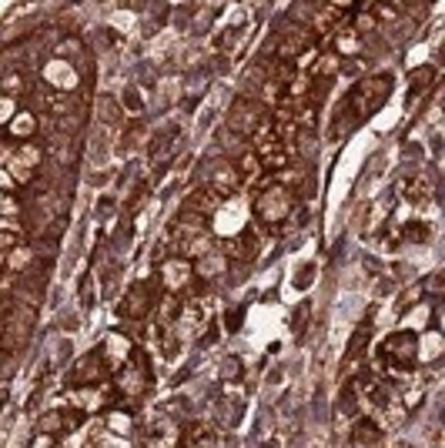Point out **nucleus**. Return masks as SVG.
I'll use <instances>...</instances> for the list:
<instances>
[{"instance_id": "obj_3", "label": "nucleus", "mask_w": 445, "mask_h": 448, "mask_svg": "<svg viewBox=\"0 0 445 448\" xmlns=\"http://www.w3.org/2000/svg\"><path fill=\"white\" fill-rule=\"evenodd\" d=\"M84 411H77V408H47L44 415L37 418V432H44V435H67V432H74V428H81L84 425Z\"/></svg>"}, {"instance_id": "obj_9", "label": "nucleus", "mask_w": 445, "mask_h": 448, "mask_svg": "<svg viewBox=\"0 0 445 448\" xmlns=\"http://www.w3.org/2000/svg\"><path fill=\"white\" fill-rule=\"evenodd\" d=\"M215 408H218V422L225 425V428H235V425L242 422V408H244L242 398H235V401H231V395H225Z\"/></svg>"}, {"instance_id": "obj_5", "label": "nucleus", "mask_w": 445, "mask_h": 448, "mask_svg": "<svg viewBox=\"0 0 445 448\" xmlns=\"http://www.w3.org/2000/svg\"><path fill=\"white\" fill-rule=\"evenodd\" d=\"M107 375H111V365L104 358V351H90L88 358L74 368L71 378H74V385H101Z\"/></svg>"}, {"instance_id": "obj_1", "label": "nucleus", "mask_w": 445, "mask_h": 448, "mask_svg": "<svg viewBox=\"0 0 445 448\" xmlns=\"http://www.w3.org/2000/svg\"><path fill=\"white\" fill-rule=\"evenodd\" d=\"M154 385V372L151 361L144 351H131L121 365L114 368V395L124 398V401H138L151 392Z\"/></svg>"}, {"instance_id": "obj_17", "label": "nucleus", "mask_w": 445, "mask_h": 448, "mask_svg": "<svg viewBox=\"0 0 445 448\" xmlns=\"http://www.w3.org/2000/svg\"><path fill=\"white\" fill-rule=\"evenodd\" d=\"M13 131H17V134H30V131H34V121L27 114H20V121H13Z\"/></svg>"}, {"instance_id": "obj_20", "label": "nucleus", "mask_w": 445, "mask_h": 448, "mask_svg": "<svg viewBox=\"0 0 445 448\" xmlns=\"http://www.w3.org/2000/svg\"><path fill=\"white\" fill-rule=\"evenodd\" d=\"M398 448H408V445H398Z\"/></svg>"}, {"instance_id": "obj_4", "label": "nucleus", "mask_w": 445, "mask_h": 448, "mask_svg": "<svg viewBox=\"0 0 445 448\" xmlns=\"http://www.w3.org/2000/svg\"><path fill=\"white\" fill-rule=\"evenodd\" d=\"M348 438H352V448H379L385 432H381V425L375 422L372 415H355Z\"/></svg>"}, {"instance_id": "obj_2", "label": "nucleus", "mask_w": 445, "mask_h": 448, "mask_svg": "<svg viewBox=\"0 0 445 448\" xmlns=\"http://www.w3.org/2000/svg\"><path fill=\"white\" fill-rule=\"evenodd\" d=\"M381 365L392 375H408L419 368L422 361V341L415 332H388L385 341L379 345Z\"/></svg>"}, {"instance_id": "obj_8", "label": "nucleus", "mask_w": 445, "mask_h": 448, "mask_svg": "<svg viewBox=\"0 0 445 448\" xmlns=\"http://www.w3.org/2000/svg\"><path fill=\"white\" fill-rule=\"evenodd\" d=\"M124 311L127 318H144L148 311H151V298H148V288L144 284H134L131 291H127V298H124Z\"/></svg>"}, {"instance_id": "obj_14", "label": "nucleus", "mask_w": 445, "mask_h": 448, "mask_svg": "<svg viewBox=\"0 0 445 448\" xmlns=\"http://www.w3.org/2000/svg\"><path fill=\"white\" fill-rule=\"evenodd\" d=\"M188 445L191 448H215V432L208 425H194L188 432Z\"/></svg>"}, {"instance_id": "obj_7", "label": "nucleus", "mask_w": 445, "mask_h": 448, "mask_svg": "<svg viewBox=\"0 0 445 448\" xmlns=\"http://www.w3.org/2000/svg\"><path fill=\"white\" fill-rule=\"evenodd\" d=\"M178 445H181L178 422H171L167 415H161V418L148 428V442H144V448H178Z\"/></svg>"}, {"instance_id": "obj_16", "label": "nucleus", "mask_w": 445, "mask_h": 448, "mask_svg": "<svg viewBox=\"0 0 445 448\" xmlns=\"http://www.w3.org/2000/svg\"><path fill=\"white\" fill-rule=\"evenodd\" d=\"M30 448H61V438L57 435H44V432H37V438H34V445Z\"/></svg>"}, {"instance_id": "obj_12", "label": "nucleus", "mask_w": 445, "mask_h": 448, "mask_svg": "<svg viewBox=\"0 0 445 448\" xmlns=\"http://www.w3.org/2000/svg\"><path fill=\"white\" fill-rule=\"evenodd\" d=\"M211 184H215V191L231 194L235 188H238V171H235V167H228V164L215 167V174H211Z\"/></svg>"}, {"instance_id": "obj_15", "label": "nucleus", "mask_w": 445, "mask_h": 448, "mask_svg": "<svg viewBox=\"0 0 445 448\" xmlns=\"http://www.w3.org/2000/svg\"><path fill=\"white\" fill-rule=\"evenodd\" d=\"M238 375H242V361H238V358H225V365H221V378H225V382H235Z\"/></svg>"}, {"instance_id": "obj_19", "label": "nucleus", "mask_w": 445, "mask_h": 448, "mask_svg": "<svg viewBox=\"0 0 445 448\" xmlns=\"http://www.w3.org/2000/svg\"><path fill=\"white\" fill-rule=\"evenodd\" d=\"M20 265H27V251H20V255L13 251V255H11V268H20Z\"/></svg>"}, {"instance_id": "obj_6", "label": "nucleus", "mask_w": 445, "mask_h": 448, "mask_svg": "<svg viewBox=\"0 0 445 448\" xmlns=\"http://www.w3.org/2000/svg\"><path fill=\"white\" fill-rule=\"evenodd\" d=\"M254 211H258V218L268 221V224L281 221L285 214H288V191H281V188H271V191H265L261 198H258Z\"/></svg>"}, {"instance_id": "obj_10", "label": "nucleus", "mask_w": 445, "mask_h": 448, "mask_svg": "<svg viewBox=\"0 0 445 448\" xmlns=\"http://www.w3.org/2000/svg\"><path fill=\"white\" fill-rule=\"evenodd\" d=\"M188 278H191V265L184 261V258H181V261H167V265H165V284H167V288H174V291H178V288L188 284Z\"/></svg>"}, {"instance_id": "obj_11", "label": "nucleus", "mask_w": 445, "mask_h": 448, "mask_svg": "<svg viewBox=\"0 0 445 448\" xmlns=\"http://www.w3.org/2000/svg\"><path fill=\"white\" fill-rule=\"evenodd\" d=\"M101 351H104V358H107V365H111V372H114L117 365L131 355V345H127L121 334H111V338H107V345H104Z\"/></svg>"}, {"instance_id": "obj_18", "label": "nucleus", "mask_w": 445, "mask_h": 448, "mask_svg": "<svg viewBox=\"0 0 445 448\" xmlns=\"http://www.w3.org/2000/svg\"><path fill=\"white\" fill-rule=\"evenodd\" d=\"M13 114V101H7V97H0V124L7 121V117Z\"/></svg>"}, {"instance_id": "obj_13", "label": "nucleus", "mask_w": 445, "mask_h": 448, "mask_svg": "<svg viewBox=\"0 0 445 448\" xmlns=\"http://www.w3.org/2000/svg\"><path fill=\"white\" fill-rule=\"evenodd\" d=\"M104 425H107V432H114L117 438H124L134 422H131V411L114 408V411H107V415H104Z\"/></svg>"}]
</instances>
